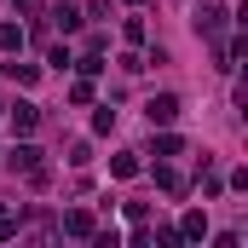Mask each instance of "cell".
<instances>
[{
    "mask_svg": "<svg viewBox=\"0 0 248 248\" xmlns=\"http://www.w3.org/2000/svg\"><path fill=\"white\" fill-rule=\"evenodd\" d=\"M0 46L17 58V52H23V29H17V23H0Z\"/></svg>",
    "mask_w": 248,
    "mask_h": 248,
    "instance_id": "8fae6325",
    "label": "cell"
},
{
    "mask_svg": "<svg viewBox=\"0 0 248 248\" xmlns=\"http://www.w3.org/2000/svg\"><path fill=\"white\" fill-rule=\"evenodd\" d=\"M173 156H185V139L179 133H162L156 139V162H173Z\"/></svg>",
    "mask_w": 248,
    "mask_h": 248,
    "instance_id": "8992f818",
    "label": "cell"
},
{
    "mask_svg": "<svg viewBox=\"0 0 248 248\" xmlns=\"http://www.w3.org/2000/svg\"><path fill=\"white\" fill-rule=\"evenodd\" d=\"M63 237H93V231H98V219H93V214H87V208H69V214H63V225H58Z\"/></svg>",
    "mask_w": 248,
    "mask_h": 248,
    "instance_id": "5b68a950",
    "label": "cell"
},
{
    "mask_svg": "<svg viewBox=\"0 0 248 248\" xmlns=\"http://www.w3.org/2000/svg\"><path fill=\"white\" fill-rule=\"evenodd\" d=\"M6 75H12V81H17V87H35V81H41V69H35V63H6Z\"/></svg>",
    "mask_w": 248,
    "mask_h": 248,
    "instance_id": "ba28073f",
    "label": "cell"
},
{
    "mask_svg": "<svg viewBox=\"0 0 248 248\" xmlns=\"http://www.w3.org/2000/svg\"><path fill=\"white\" fill-rule=\"evenodd\" d=\"M110 127H116V110H110V104H104V110H98V116H93V133H110Z\"/></svg>",
    "mask_w": 248,
    "mask_h": 248,
    "instance_id": "5bb4252c",
    "label": "cell"
},
{
    "mask_svg": "<svg viewBox=\"0 0 248 248\" xmlns=\"http://www.w3.org/2000/svg\"><path fill=\"white\" fill-rule=\"evenodd\" d=\"M110 173H116V179H133V173H139V156H133V150L110 156Z\"/></svg>",
    "mask_w": 248,
    "mask_h": 248,
    "instance_id": "9c48e42d",
    "label": "cell"
},
{
    "mask_svg": "<svg viewBox=\"0 0 248 248\" xmlns=\"http://www.w3.org/2000/svg\"><path fill=\"white\" fill-rule=\"evenodd\" d=\"M69 104H93V75H81V81L69 87Z\"/></svg>",
    "mask_w": 248,
    "mask_h": 248,
    "instance_id": "4fadbf2b",
    "label": "cell"
},
{
    "mask_svg": "<svg viewBox=\"0 0 248 248\" xmlns=\"http://www.w3.org/2000/svg\"><path fill=\"white\" fill-rule=\"evenodd\" d=\"M127 6H139V0H127Z\"/></svg>",
    "mask_w": 248,
    "mask_h": 248,
    "instance_id": "e0dca14e",
    "label": "cell"
},
{
    "mask_svg": "<svg viewBox=\"0 0 248 248\" xmlns=\"http://www.w3.org/2000/svg\"><path fill=\"white\" fill-rule=\"evenodd\" d=\"M6 122H12V133H17V139H29V133H35V122H41V110L17 98V104H6Z\"/></svg>",
    "mask_w": 248,
    "mask_h": 248,
    "instance_id": "277c9868",
    "label": "cell"
},
{
    "mask_svg": "<svg viewBox=\"0 0 248 248\" xmlns=\"http://www.w3.org/2000/svg\"><path fill=\"white\" fill-rule=\"evenodd\" d=\"M0 116H6V104H0Z\"/></svg>",
    "mask_w": 248,
    "mask_h": 248,
    "instance_id": "2e32d148",
    "label": "cell"
},
{
    "mask_svg": "<svg viewBox=\"0 0 248 248\" xmlns=\"http://www.w3.org/2000/svg\"><path fill=\"white\" fill-rule=\"evenodd\" d=\"M52 23H58L63 35H75V29H81V6H58V17H52Z\"/></svg>",
    "mask_w": 248,
    "mask_h": 248,
    "instance_id": "7c38bea8",
    "label": "cell"
},
{
    "mask_svg": "<svg viewBox=\"0 0 248 248\" xmlns=\"http://www.w3.org/2000/svg\"><path fill=\"white\" fill-rule=\"evenodd\" d=\"M144 116H150V127H173L179 122V98H173V93H156V98L144 104Z\"/></svg>",
    "mask_w": 248,
    "mask_h": 248,
    "instance_id": "3957f363",
    "label": "cell"
},
{
    "mask_svg": "<svg viewBox=\"0 0 248 248\" xmlns=\"http://www.w3.org/2000/svg\"><path fill=\"white\" fill-rule=\"evenodd\" d=\"M12 237H17V219H6V214H0V243H12Z\"/></svg>",
    "mask_w": 248,
    "mask_h": 248,
    "instance_id": "9a60e30c",
    "label": "cell"
},
{
    "mask_svg": "<svg viewBox=\"0 0 248 248\" xmlns=\"http://www.w3.org/2000/svg\"><path fill=\"white\" fill-rule=\"evenodd\" d=\"M156 185L168 190V196H185V179H179V173H173L168 162H156Z\"/></svg>",
    "mask_w": 248,
    "mask_h": 248,
    "instance_id": "52a82bcc",
    "label": "cell"
},
{
    "mask_svg": "<svg viewBox=\"0 0 248 248\" xmlns=\"http://www.w3.org/2000/svg\"><path fill=\"white\" fill-rule=\"evenodd\" d=\"M225 17H231V12H225V0H196V17H190V23H196V35L214 46V69H231V63H225Z\"/></svg>",
    "mask_w": 248,
    "mask_h": 248,
    "instance_id": "6da1fadb",
    "label": "cell"
},
{
    "mask_svg": "<svg viewBox=\"0 0 248 248\" xmlns=\"http://www.w3.org/2000/svg\"><path fill=\"white\" fill-rule=\"evenodd\" d=\"M12 168H17V173H23V179H29V185H46V179H52V173H46V162H41V150H35V144H17V150H12Z\"/></svg>",
    "mask_w": 248,
    "mask_h": 248,
    "instance_id": "7a4b0ae2",
    "label": "cell"
},
{
    "mask_svg": "<svg viewBox=\"0 0 248 248\" xmlns=\"http://www.w3.org/2000/svg\"><path fill=\"white\" fill-rule=\"evenodd\" d=\"M202 231H208V219H202V214H185V225H179V243H202Z\"/></svg>",
    "mask_w": 248,
    "mask_h": 248,
    "instance_id": "30bf717a",
    "label": "cell"
}]
</instances>
